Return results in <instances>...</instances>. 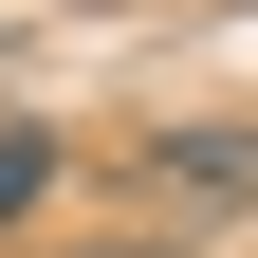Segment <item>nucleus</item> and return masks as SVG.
Returning <instances> with one entry per match:
<instances>
[{
    "label": "nucleus",
    "mask_w": 258,
    "mask_h": 258,
    "mask_svg": "<svg viewBox=\"0 0 258 258\" xmlns=\"http://www.w3.org/2000/svg\"><path fill=\"white\" fill-rule=\"evenodd\" d=\"M148 203H166V240H184V221H240V203H258V129H240V111L148 129Z\"/></svg>",
    "instance_id": "f257e3e1"
},
{
    "label": "nucleus",
    "mask_w": 258,
    "mask_h": 258,
    "mask_svg": "<svg viewBox=\"0 0 258 258\" xmlns=\"http://www.w3.org/2000/svg\"><path fill=\"white\" fill-rule=\"evenodd\" d=\"M55 203V129H0V221H37Z\"/></svg>",
    "instance_id": "f03ea898"
},
{
    "label": "nucleus",
    "mask_w": 258,
    "mask_h": 258,
    "mask_svg": "<svg viewBox=\"0 0 258 258\" xmlns=\"http://www.w3.org/2000/svg\"><path fill=\"white\" fill-rule=\"evenodd\" d=\"M55 258H184L166 221H92V240H55Z\"/></svg>",
    "instance_id": "7ed1b4c3"
}]
</instances>
